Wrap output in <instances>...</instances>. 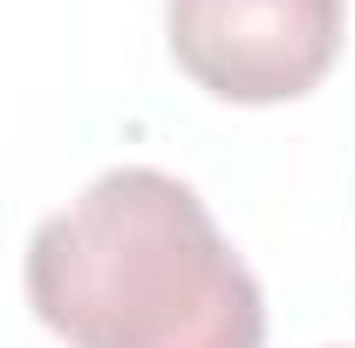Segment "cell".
I'll list each match as a JSON object with an SVG mask.
<instances>
[{
  "label": "cell",
  "mask_w": 355,
  "mask_h": 348,
  "mask_svg": "<svg viewBox=\"0 0 355 348\" xmlns=\"http://www.w3.org/2000/svg\"><path fill=\"white\" fill-rule=\"evenodd\" d=\"M28 301L69 348H266V301L171 171H103L28 239Z\"/></svg>",
  "instance_id": "obj_1"
},
{
  "label": "cell",
  "mask_w": 355,
  "mask_h": 348,
  "mask_svg": "<svg viewBox=\"0 0 355 348\" xmlns=\"http://www.w3.org/2000/svg\"><path fill=\"white\" fill-rule=\"evenodd\" d=\"M178 69L219 103H294L342 55V0H164Z\"/></svg>",
  "instance_id": "obj_2"
}]
</instances>
